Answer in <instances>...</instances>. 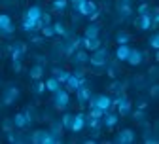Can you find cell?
<instances>
[{"label":"cell","mask_w":159,"mask_h":144,"mask_svg":"<svg viewBox=\"0 0 159 144\" xmlns=\"http://www.w3.org/2000/svg\"><path fill=\"white\" fill-rule=\"evenodd\" d=\"M87 63L93 67V68H102V67H106V63H108V49L106 48H97L95 51H91V55H89V61Z\"/></svg>","instance_id":"6da1fadb"},{"label":"cell","mask_w":159,"mask_h":144,"mask_svg":"<svg viewBox=\"0 0 159 144\" xmlns=\"http://www.w3.org/2000/svg\"><path fill=\"white\" fill-rule=\"evenodd\" d=\"M63 138H57L49 133V129H38L30 135V142L34 144H57V142H61Z\"/></svg>","instance_id":"7a4b0ae2"},{"label":"cell","mask_w":159,"mask_h":144,"mask_svg":"<svg viewBox=\"0 0 159 144\" xmlns=\"http://www.w3.org/2000/svg\"><path fill=\"white\" fill-rule=\"evenodd\" d=\"M68 105H70V93H68L65 87L57 89V91L53 93V106H55L57 110L65 112V110L68 108Z\"/></svg>","instance_id":"3957f363"},{"label":"cell","mask_w":159,"mask_h":144,"mask_svg":"<svg viewBox=\"0 0 159 144\" xmlns=\"http://www.w3.org/2000/svg\"><path fill=\"white\" fill-rule=\"evenodd\" d=\"M89 102V108L91 106H98L101 110H104V112H108V110H112L114 106H112V97L110 95H106V93H101V95H91V99L87 100Z\"/></svg>","instance_id":"277c9868"},{"label":"cell","mask_w":159,"mask_h":144,"mask_svg":"<svg viewBox=\"0 0 159 144\" xmlns=\"http://www.w3.org/2000/svg\"><path fill=\"white\" fill-rule=\"evenodd\" d=\"M15 32V25L8 13H0V36H11Z\"/></svg>","instance_id":"5b68a950"},{"label":"cell","mask_w":159,"mask_h":144,"mask_svg":"<svg viewBox=\"0 0 159 144\" xmlns=\"http://www.w3.org/2000/svg\"><path fill=\"white\" fill-rule=\"evenodd\" d=\"M19 95H21L19 87H15V86H10V87H6V89H4V93H2V102H4L6 106H11L13 102L19 99Z\"/></svg>","instance_id":"8992f818"},{"label":"cell","mask_w":159,"mask_h":144,"mask_svg":"<svg viewBox=\"0 0 159 144\" xmlns=\"http://www.w3.org/2000/svg\"><path fill=\"white\" fill-rule=\"evenodd\" d=\"M84 84H85V78H84V80H80L78 76H74V74L70 72V76L66 78V81H65L63 86H65V89H66L68 93H76V89H78L80 86H84Z\"/></svg>","instance_id":"52a82bcc"},{"label":"cell","mask_w":159,"mask_h":144,"mask_svg":"<svg viewBox=\"0 0 159 144\" xmlns=\"http://www.w3.org/2000/svg\"><path fill=\"white\" fill-rule=\"evenodd\" d=\"M134 138H136V135H134L133 129H123V131H119L116 135L114 142H117V144H131V142H134Z\"/></svg>","instance_id":"ba28073f"},{"label":"cell","mask_w":159,"mask_h":144,"mask_svg":"<svg viewBox=\"0 0 159 144\" xmlns=\"http://www.w3.org/2000/svg\"><path fill=\"white\" fill-rule=\"evenodd\" d=\"M70 57H72V63H74L76 67H84V65H87V61H89V51H85L84 48H80V49H76Z\"/></svg>","instance_id":"9c48e42d"},{"label":"cell","mask_w":159,"mask_h":144,"mask_svg":"<svg viewBox=\"0 0 159 144\" xmlns=\"http://www.w3.org/2000/svg\"><path fill=\"white\" fill-rule=\"evenodd\" d=\"M11 119H13V125H15V129H19V131L27 129V127L30 125V123H32V121L27 118V114H25V112H17V114H15Z\"/></svg>","instance_id":"30bf717a"},{"label":"cell","mask_w":159,"mask_h":144,"mask_svg":"<svg viewBox=\"0 0 159 144\" xmlns=\"http://www.w3.org/2000/svg\"><path fill=\"white\" fill-rule=\"evenodd\" d=\"M84 127H85V114H84V112L74 114V118H72V125H70V131H72V133H80V131H84Z\"/></svg>","instance_id":"8fae6325"},{"label":"cell","mask_w":159,"mask_h":144,"mask_svg":"<svg viewBox=\"0 0 159 144\" xmlns=\"http://www.w3.org/2000/svg\"><path fill=\"white\" fill-rule=\"evenodd\" d=\"M144 53L140 51V49H134V48H131V51H129V57H127V63L131 65V67H138L144 61Z\"/></svg>","instance_id":"7c38bea8"},{"label":"cell","mask_w":159,"mask_h":144,"mask_svg":"<svg viewBox=\"0 0 159 144\" xmlns=\"http://www.w3.org/2000/svg\"><path fill=\"white\" fill-rule=\"evenodd\" d=\"M117 13H119V17H121V19H129L131 15H133V8H131V2H125V0H119V2H117Z\"/></svg>","instance_id":"4fadbf2b"},{"label":"cell","mask_w":159,"mask_h":144,"mask_svg":"<svg viewBox=\"0 0 159 144\" xmlns=\"http://www.w3.org/2000/svg\"><path fill=\"white\" fill-rule=\"evenodd\" d=\"M101 46H102V42H101V38H98V36L97 38H85L84 36V40H82V48L85 51H89V53L95 51L97 48H101Z\"/></svg>","instance_id":"5bb4252c"},{"label":"cell","mask_w":159,"mask_h":144,"mask_svg":"<svg viewBox=\"0 0 159 144\" xmlns=\"http://www.w3.org/2000/svg\"><path fill=\"white\" fill-rule=\"evenodd\" d=\"M8 49H10V53H11V61H13V59H23V55L27 53V46H25L23 42H15V44L10 46Z\"/></svg>","instance_id":"9a60e30c"},{"label":"cell","mask_w":159,"mask_h":144,"mask_svg":"<svg viewBox=\"0 0 159 144\" xmlns=\"http://www.w3.org/2000/svg\"><path fill=\"white\" fill-rule=\"evenodd\" d=\"M91 95H93V93H91V87H85V84H84V86H80V87L76 89V97H78V102H80L82 106L85 105V102H87L89 99H91Z\"/></svg>","instance_id":"2e32d148"},{"label":"cell","mask_w":159,"mask_h":144,"mask_svg":"<svg viewBox=\"0 0 159 144\" xmlns=\"http://www.w3.org/2000/svg\"><path fill=\"white\" fill-rule=\"evenodd\" d=\"M102 123H104V127L106 129H114L116 125H117V121H119V114H114V112H104V116H102V119H101Z\"/></svg>","instance_id":"e0dca14e"},{"label":"cell","mask_w":159,"mask_h":144,"mask_svg":"<svg viewBox=\"0 0 159 144\" xmlns=\"http://www.w3.org/2000/svg\"><path fill=\"white\" fill-rule=\"evenodd\" d=\"M136 27L138 30H152V19H150V12L148 13H142V15H138L136 19Z\"/></svg>","instance_id":"ac0fdd59"},{"label":"cell","mask_w":159,"mask_h":144,"mask_svg":"<svg viewBox=\"0 0 159 144\" xmlns=\"http://www.w3.org/2000/svg\"><path fill=\"white\" fill-rule=\"evenodd\" d=\"M42 6H38V4H34V6H30V8H27V12H25V17L27 19H32V21H38L40 17H42Z\"/></svg>","instance_id":"d6986e66"},{"label":"cell","mask_w":159,"mask_h":144,"mask_svg":"<svg viewBox=\"0 0 159 144\" xmlns=\"http://www.w3.org/2000/svg\"><path fill=\"white\" fill-rule=\"evenodd\" d=\"M74 10L78 12V15L87 17L89 15V4H87V0H76V2H74Z\"/></svg>","instance_id":"ffe728a7"},{"label":"cell","mask_w":159,"mask_h":144,"mask_svg":"<svg viewBox=\"0 0 159 144\" xmlns=\"http://www.w3.org/2000/svg\"><path fill=\"white\" fill-rule=\"evenodd\" d=\"M63 131H65V127H63L61 119H55V121H51V125H49V133H51L53 137H57V138H63Z\"/></svg>","instance_id":"44dd1931"},{"label":"cell","mask_w":159,"mask_h":144,"mask_svg":"<svg viewBox=\"0 0 159 144\" xmlns=\"http://www.w3.org/2000/svg\"><path fill=\"white\" fill-rule=\"evenodd\" d=\"M98 34H101V25H97V23H89L84 30V36L85 38H97Z\"/></svg>","instance_id":"7402d4cb"},{"label":"cell","mask_w":159,"mask_h":144,"mask_svg":"<svg viewBox=\"0 0 159 144\" xmlns=\"http://www.w3.org/2000/svg\"><path fill=\"white\" fill-rule=\"evenodd\" d=\"M129 51H131L129 44H119V46H117V49H116V59H117V61H127Z\"/></svg>","instance_id":"603a6c76"},{"label":"cell","mask_w":159,"mask_h":144,"mask_svg":"<svg viewBox=\"0 0 159 144\" xmlns=\"http://www.w3.org/2000/svg\"><path fill=\"white\" fill-rule=\"evenodd\" d=\"M29 76H30V80H42V76H44V65H40V63L32 65L30 70H29Z\"/></svg>","instance_id":"cb8c5ba5"},{"label":"cell","mask_w":159,"mask_h":144,"mask_svg":"<svg viewBox=\"0 0 159 144\" xmlns=\"http://www.w3.org/2000/svg\"><path fill=\"white\" fill-rule=\"evenodd\" d=\"M63 86L59 84V80L55 78V76H51V78H48L46 80V91H49V93H55L57 89H61Z\"/></svg>","instance_id":"d4e9b609"},{"label":"cell","mask_w":159,"mask_h":144,"mask_svg":"<svg viewBox=\"0 0 159 144\" xmlns=\"http://www.w3.org/2000/svg\"><path fill=\"white\" fill-rule=\"evenodd\" d=\"M53 76L59 80V84L63 86L65 81H66V78L70 76V72H68V70H65V68H59V67H55V68H53Z\"/></svg>","instance_id":"484cf974"},{"label":"cell","mask_w":159,"mask_h":144,"mask_svg":"<svg viewBox=\"0 0 159 144\" xmlns=\"http://www.w3.org/2000/svg\"><path fill=\"white\" fill-rule=\"evenodd\" d=\"M66 6H68V0H53L51 2V10L57 13H63L66 10Z\"/></svg>","instance_id":"4316f807"},{"label":"cell","mask_w":159,"mask_h":144,"mask_svg":"<svg viewBox=\"0 0 159 144\" xmlns=\"http://www.w3.org/2000/svg\"><path fill=\"white\" fill-rule=\"evenodd\" d=\"M21 29H23V32H34V30H38V29H36V21H32V19H27V17H23Z\"/></svg>","instance_id":"83f0119b"},{"label":"cell","mask_w":159,"mask_h":144,"mask_svg":"<svg viewBox=\"0 0 159 144\" xmlns=\"http://www.w3.org/2000/svg\"><path fill=\"white\" fill-rule=\"evenodd\" d=\"M116 42H117V46L119 44H129L131 42V34L125 32V30H117L116 32Z\"/></svg>","instance_id":"f1b7e54d"},{"label":"cell","mask_w":159,"mask_h":144,"mask_svg":"<svg viewBox=\"0 0 159 144\" xmlns=\"http://www.w3.org/2000/svg\"><path fill=\"white\" fill-rule=\"evenodd\" d=\"M51 25H53L55 36H68V30H66V27H65L61 21H55V23H51Z\"/></svg>","instance_id":"f546056e"},{"label":"cell","mask_w":159,"mask_h":144,"mask_svg":"<svg viewBox=\"0 0 159 144\" xmlns=\"http://www.w3.org/2000/svg\"><path fill=\"white\" fill-rule=\"evenodd\" d=\"M36 81V84H34V87H32V93L34 95H44L46 93V81H42V80H34Z\"/></svg>","instance_id":"4dcf8cb0"},{"label":"cell","mask_w":159,"mask_h":144,"mask_svg":"<svg viewBox=\"0 0 159 144\" xmlns=\"http://www.w3.org/2000/svg\"><path fill=\"white\" fill-rule=\"evenodd\" d=\"M87 116H91V118H95V119H102V116H104V110H101L98 106H91Z\"/></svg>","instance_id":"1f68e13d"},{"label":"cell","mask_w":159,"mask_h":144,"mask_svg":"<svg viewBox=\"0 0 159 144\" xmlns=\"http://www.w3.org/2000/svg\"><path fill=\"white\" fill-rule=\"evenodd\" d=\"M72 118H74V114H68V112L61 116V123H63V127H65V129H68V131H70V125H72Z\"/></svg>","instance_id":"d6a6232c"},{"label":"cell","mask_w":159,"mask_h":144,"mask_svg":"<svg viewBox=\"0 0 159 144\" xmlns=\"http://www.w3.org/2000/svg\"><path fill=\"white\" fill-rule=\"evenodd\" d=\"M40 32H42V36H44V38H53V36H55L53 25H44L42 29H40Z\"/></svg>","instance_id":"836d02e7"},{"label":"cell","mask_w":159,"mask_h":144,"mask_svg":"<svg viewBox=\"0 0 159 144\" xmlns=\"http://www.w3.org/2000/svg\"><path fill=\"white\" fill-rule=\"evenodd\" d=\"M148 42H150V48H152V49H159V32H153V34L150 36Z\"/></svg>","instance_id":"e575fe53"},{"label":"cell","mask_w":159,"mask_h":144,"mask_svg":"<svg viewBox=\"0 0 159 144\" xmlns=\"http://www.w3.org/2000/svg\"><path fill=\"white\" fill-rule=\"evenodd\" d=\"M2 129H4L6 133H11V131L15 129V125H13V119H11V118H10V119H8V118L4 119V123H2Z\"/></svg>","instance_id":"d590c367"},{"label":"cell","mask_w":159,"mask_h":144,"mask_svg":"<svg viewBox=\"0 0 159 144\" xmlns=\"http://www.w3.org/2000/svg\"><path fill=\"white\" fill-rule=\"evenodd\" d=\"M110 91H116V93H121L123 91V84H119V81H112V84L108 86Z\"/></svg>","instance_id":"8d00e7d4"},{"label":"cell","mask_w":159,"mask_h":144,"mask_svg":"<svg viewBox=\"0 0 159 144\" xmlns=\"http://www.w3.org/2000/svg\"><path fill=\"white\" fill-rule=\"evenodd\" d=\"M82 40H84V36H76V38H72V40H70V46H72L74 49H80V48H82Z\"/></svg>","instance_id":"74e56055"},{"label":"cell","mask_w":159,"mask_h":144,"mask_svg":"<svg viewBox=\"0 0 159 144\" xmlns=\"http://www.w3.org/2000/svg\"><path fill=\"white\" fill-rule=\"evenodd\" d=\"M40 21L44 25H51V13L49 12H42V17H40Z\"/></svg>","instance_id":"f35d334b"},{"label":"cell","mask_w":159,"mask_h":144,"mask_svg":"<svg viewBox=\"0 0 159 144\" xmlns=\"http://www.w3.org/2000/svg\"><path fill=\"white\" fill-rule=\"evenodd\" d=\"M30 42H32L34 46H42V44L46 42V38H44V36H32V38H30Z\"/></svg>","instance_id":"ab89813d"},{"label":"cell","mask_w":159,"mask_h":144,"mask_svg":"<svg viewBox=\"0 0 159 144\" xmlns=\"http://www.w3.org/2000/svg\"><path fill=\"white\" fill-rule=\"evenodd\" d=\"M11 67H13V70H15V72H21V68H23L21 59H13V61H11Z\"/></svg>","instance_id":"60d3db41"},{"label":"cell","mask_w":159,"mask_h":144,"mask_svg":"<svg viewBox=\"0 0 159 144\" xmlns=\"http://www.w3.org/2000/svg\"><path fill=\"white\" fill-rule=\"evenodd\" d=\"M148 10H150V6L144 2V4H140V6L136 8V13H138V15H142V13H148Z\"/></svg>","instance_id":"b9f144b4"},{"label":"cell","mask_w":159,"mask_h":144,"mask_svg":"<svg viewBox=\"0 0 159 144\" xmlns=\"http://www.w3.org/2000/svg\"><path fill=\"white\" fill-rule=\"evenodd\" d=\"M117 72H119V70H117V67H114V65H112V67H108V72H106V74H108L110 78H116V76H117Z\"/></svg>","instance_id":"7bdbcfd3"},{"label":"cell","mask_w":159,"mask_h":144,"mask_svg":"<svg viewBox=\"0 0 159 144\" xmlns=\"http://www.w3.org/2000/svg\"><path fill=\"white\" fill-rule=\"evenodd\" d=\"M142 118H144V112H142L140 108H138V110L133 114V119H136V121H142Z\"/></svg>","instance_id":"ee69618b"},{"label":"cell","mask_w":159,"mask_h":144,"mask_svg":"<svg viewBox=\"0 0 159 144\" xmlns=\"http://www.w3.org/2000/svg\"><path fill=\"white\" fill-rule=\"evenodd\" d=\"M87 4H89V13H93V12H97L98 8H97V4L93 2V0H87Z\"/></svg>","instance_id":"f6af8a7d"},{"label":"cell","mask_w":159,"mask_h":144,"mask_svg":"<svg viewBox=\"0 0 159 144\" xmlns=\"http://www.w3.org/2000/svg\"><path fill=\"white\" fill-rule=\"evenodd\" d=\"M150 93H152V97H157V93H159V86H157V84H153V86H152V89H150Z\"/></svg>","instance_id":"bcb514c9"},{"label":"cell","mask_w":159,"mask_h":144,"mask_svg":"<svg viewBox=\"0 0 159 144\" xmlns=\"http://www.w3.org/2000/svg\"><path fill=\"white\" fill-rule=\"evenodd\" d=\"M98 15H101V10H97V12H93V13H89L87 17L91 19V21H95V19H98Z\"/></svg>","instance_id":"7dc6e473"},{"label":"cell","mask_w":159,"mask_h":144,"mask_svg":"<svg viewBox=\"0 0 159 144\" xmlns=\"http://www.w3.org/2000/svg\"><path fill=\"white\" fill-rule=\"evenodd\" d=\"M68 2H72V4H74V2H76V0H68Z\"/></svg>","instance_id":"c3c4849f"},{"label":"cell","mask_w":159,"mask_h":144,"mask_svg":"<svg viewBox=\"0 0 159 144\" xmlns=\"http://www.w3.org/2000/svg\"><path fill=\"white\" fill-rule=\"evenodd\" d=\"M125 2H131V0H125Z\"/></svg>","instance_id":"681fc988"},{"label":"cell","mask_w":159,"mask_h":144,"mask_svg":"<svg viewBox=\"0 0 159 144\" xmlns=\"http://www.w3.org/2000/svg\"><path fill=\"white\" fill-rule=\"evenodd\" d=\"M0 84H2V80H0Z\"/></svg>","instance_id":"f907efd6"}]
</instances>
